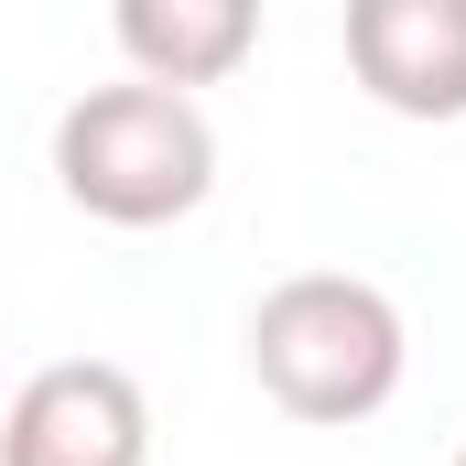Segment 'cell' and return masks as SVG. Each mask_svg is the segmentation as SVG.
<instances>
[{"instance_id": "cell-5", "label": "cell", "mask_w": 466, "mask_h": 466, "mask_svg": "<svg viewBox=\"0 0 466 466\" xmlns=\"http://www.w3.org/2000/svg\"><path fill=\"white\" fill-rule=\"evenodd\" d=\"M109 33H119V55H130V76H141V87L196 98V87H218V76L249 66L260 11H249V0H119Z\"/></svg>"}, {"instance_id": "cell-4", "label": "cell", "mask_w": 466, "mask_h": 466, "mask_svg": "<svg viewBox=\"0 0 466 466\" xmlns=\"http://www.w3.org/2000/svg\"><path fill=\"white\" fill-rule=\"evenodd\" d=\"M348 76L390 119H466V0H348Z\"/></svg>"}, {"instance_id": "cell-1", "label": "cell", "mask_w": 466, "mask_h": 466, "mask_svg": "<svg viewBox=\"0 0 466 466\" xmlns=\"http://www.w3.org/2000/svg\"><path fill=\"white\" fill-rule=\"evenodd\" d=\"M412 369L401 304L358 271H293L249 304V380L293 423H369Z\"/></svg>"}, {"instance_id": "cell-3", "label": "cell", "mask_w": 466, "mask_h": 466, "mask_svg": "<svg viewBox=\"0 0 466 466\" xmlns=\"http://www.w3.org/2000/svg\"><path fill=\"white\" fill-rule=\"evenodd\" d=\"M0 466H152V401L119 358H55L0 401Z\"/></svg>"}, {"instance_id": "cell-6", "label": "cell", "mask_w": 466, "mask_h": 466, "mask_svg": "<svg viewBox=\"0 0 466 466\" xmlns=\"http://www.w3.org/2000/svg\"><path fill=\"white\" fill-rule=\"evenodd\" d=\"M456 466H466V456H456Z\"/></svg>"}, {"instance_id": "cell-2", "label": "cell", "mask_w": 466, "mask_h": 466, "mask_svg": "<svg viewBox=\"0 0 466 466\" xmlns=\"http://www.w3.org/2000/svg\"><path fill=\"white\" fill-rule=\"evenodd\" d=\"M55 185L98 228H174L218 185V130H207L196 98L119 76V87L66 98V119H55Z\"/></svg>"}]
</instances>
